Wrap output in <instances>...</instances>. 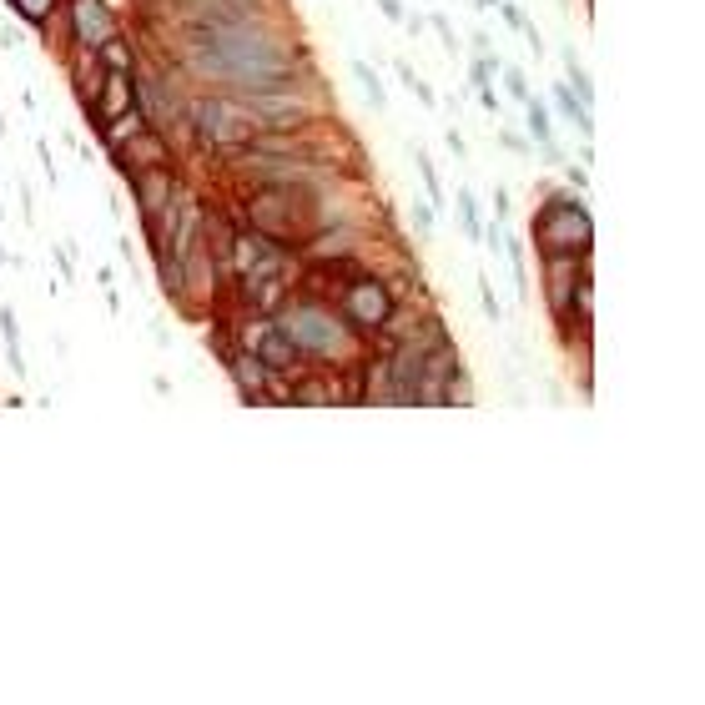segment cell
Here are the masks:
<instances>
[{
    "label": "cell",
    "mask_w": 705,
    "mask_h": 705,
    "mask_svg": "<svg viewBox=\"0 0 705 705\" xmlns=\"http://www.w3.org/2000/svg\"><path fill=\"white\" fill-rule=\"evenodd\" d=\"M157 51L192 86L227 91V96L293 91L313 81L303 41L272 11L247 21H167L157 36Z\"/></svg>",
    "instance_id": "1"
},
{
    "label": "cell",
    "mask_w": 705,
    "mask_h": 705,
    "mask_svg": "<svg viewBox=\"0 0 705 705\" xmlns=\"http://www.w3.org/2000/svg\"><path fill=\"white\" fill-rule=\"evenodd\" d=\"M187 136H192V152H202L217 167L232 152H247V141L257 136V121L242 106V96H227V91H207L202 86V91L187 96Z\"/></svg>",
    "instance_id": "2"
},
{
    "label": "cell",
    "mask_w": 705,
    "mask_h": 705,
    "mask_svg": "<svg viewBox=\"0 0 705 705\" xmlns=\"http://www.w3.org/2000/svg\"><path fill=\"white\" fill-rule=\"evenodd\" d=\"M282 323V333H288L308 363H353L358 353V333L343 323V313L323 298H308V293H293L288 303H282L272 313Z\"/></svg>",
    "instance_id": "3"
},
{
    "label": "cell",
    "mask_w": 705,
    "mask_h": 705,
    "mask_svg": "<svg viewBox=\"0 0 705 705\" xmlns=\"http://www.w3.org/2000/svg\"><path fill=\"white\" fill-rule=\"evenodd\" d=\"M529 237H534V252L539 257H590L595 247V222L585 212L580 197L570 192H549L529 222Z\"/></svg>",
    "instance_id": "4"
},
{
    "label": "cell",
    "mask_w": 705,
    "mask_h": 705,
    "mask_svg": "<svg viewBox=\"0 0 705 705\" xmlns=\"http://www.w3.org/2000/svg\"><path fill=\"white\" fill-rule=\"evenodd\" d=\"M333 308L343 313V323L358 333V338H373V333H383L388 328V318L398 313V293L388 288L383 277H373V272H358L348 288L333 298Z\"/></svg>",
    "instance_id": "5"
},
{
    "label": "cell",
    "mask_w": 705,
    "mask_h": 705,
    "mask_svg": "<svg viewBox=\"0 0 705 705\" xmlns=\"http://www.w3.org/2000/svg\"><path fill=\"white\" fill-rule=\"evenodd\" d=\"M61 26H66L61 56H71V51H101L116 31H126V21L106 6V0H66V6H61Z\"/></svg>",
    "instance_id": "6"
},
{
    "label": "cell",
    "mask_w": 705,
    "mask_h": 705,
    "mask_svg": "<svg viewBox=\"0 0 705 705\" xmlns=\"http://www.w3.org/2000/svg\"><path fill=\"white\" fill-rule=\"evenodd\" d=\"M242 106L252 111L257 131H303L313 126V101H308V86H293V91H262V96H242Z\"/></svg>",
    "instance_id": "7"
},
{
    "label": "cell",
    "mask_w": 705,
    "mask_h": 705,
    "mask_svg": "<svg viewBox=\"0 0 705 705\" xmlns=\"http://www.w3.org/2000/svg\"><path fill=\"white\" fill-rule=\"evenodd\" d=\"M177 182H182V167H147V172H126V177H121L126 197L136 202L141 227L157 222V212L167 207V197L177 192Z\"/></svg>",
    "instance_id": "8"
},
{
    "label": "cell",
    "mask_w": 705,
    "mask_h": 705,
    "mask_svg": "<svg viewBox=\"0 0 705 705\" xmlns=\"http://www.w3.org/2000/svg\"><path fill=\"white\" fill-rule=\"evenodd\" d=\"M106 162H111V172L116 177H126V172H147V167H177V147L162 136V131H136L131 141H121L116 152H106Z\"/></svg>",
    "instance_id": "9"
},
{
    "label": "cell",
    "mask_w": 705,
    "mask_h": 705,
    "mask_svg": "<svg viewBox=\"0 0 705 705\" xmlns=\"http://www.w3.org/2000/svg\"><path fill=\"white\" fill-rule=\"evenodd\" d=\"M131 106H136V81H131V76H121V71H106V81H101V96H96V106L86 111V126L116 121V116H126Z\"/></svg>",
    "instance_id": "10"
},
{
    "label": "cell",
    "mask_w": 705,
    "mask_h": 705,
    "mask_svg": "<svg viewBox=\"0 0 705 705\" xmlns=\"http://www.w3.org/2000/svg\"><path fill=\"white\" fill-rule=\"evenodd\" d=\"M96 61L106 66V71H121V76H131L136 71V61H141V46L131 41V31H116L101 51H96Z\"/></svg>",
    "instance_id": "11"
},
{
    "label": "cell",
    "mask_w": 705,
    "mask_h": 705,
    "mask_svg": "<svg viewBox=\"0 0 705 705\" xmlns=\"http://www.w3.org/2000/svg\"><path fill=\"white\" fill-rule=\"evenodd\" d=\"M554 106H559V116L570 121V126H580V136H585V141L595 136V116H590V106L570 91V81H554Z\"/></svg>",
    "instance_id": "12"
},
{
    "label": "cell",
    "mask_w": 705,
    "mask_h": 705,
    "mask_svg": "<svg viewBox=\"0 0 705 705\" xmlns=\"http://www.w3.org/2000/svg\"><path fill=\"white\" fill-rule=\"evenodd\" d=\"M524 121H529V136H534L539 147L549 152V162H559V152H554V121H549V106H544L539 96H529V101H524Z\"/></svg>",
    "instance_id": "13"
},
{
    "label": "cell",
    "mask_w": 705,
    "mask_h": 705,
    "mask_svg": "<svg viewBox=\"0 0 705 705\" xmlns=\"http://www.w3.org/2000/svg\"><path fill=\"white\" fill-rule=\"evenodd\" d=\"M6 6L16 11V21H26V26H46L51 16H61L66 0H6Z\"/></svg>",
    "instance_id": "14"
},
{
    "label": "cell",
    "mask_w": 705,
    "mask_h": 705,
    "mask_svg": "<svg viewBox=\"0 0 705 705\" xmlns=\"http://www.w3.org/2000/svg\"><path fill=\"white\" fill-rule=\"evenodd\" d=\"M459 222H464L469 242H484V237H489V227H484V217H479V202H474V192H459Z\"/></svg>",
    "instance_id": "15"
},
{
    "label": "cell",
    "mask_w": 705,
    "mask_h": 705,
    "mask_svg": "<svg viewBox=\"0 0 705 705\" xmlns=\"http://www.w3.org/2000/svg\"><path fill=\"white\" fill-rule=\"evenodd\" d=\"M413 162H418V172H423V187H429V197H434V207H444V182H439V172H434V162L423 157V152H413Z\"/></svg>",
    "instance_id": "16"
},
{
    "label": "cell",
    "mask_w": 705,
    "mask_h": 705,
    "mask_svg": "<svg viewBox=\"0 0 705 705\" xmlns=\"http://www.w3.org/2000/svg\"><path fill=\"white\" fill-rule=\"evenodd\" d=\"M494 71H499V56H494V51L474 56V66H469V81H474V91H479V86H489V81H494Z\"/></svg>",
    "instance_id": "17"
},
{
    "label": "cell",
    "mask_w": 705,
    "mask_h": 705,
    "mask_svg": "<svg viewBox=\"0 0 705 705\" xmlns=\"http://www.w3.org/2000/svg\"><path fill=\"white\" fill-rule=\"evenodd\" d=\"M499 76H504V91H509L514 101H529V96H534V91H529V76H524L519 66H504Z\"/></svg>",
    "instance_id": "18"
},
{
    "label": "cell",
    "mask_w": 705,
    "mask_h": 705,
    "mask_svg": "<svg viewBox=\"0 0 705 705\" xmlns=\"http://www.w3.org/2000/svg\"><path fill=\"white\" fill-rule=\"evenodd\" d=\"M353 76H358V86H363V96H368L373 106H383V86H378V76H373V71H368L363 61L353 66Z\"/></svg>",
    "instance_id": "19"
},
{
    "label": "cell",
    "mask_w": 705,
    "mask_h": 705,
    "mask_svg": "<svg viewBox=\"0 0 705 705\" xmlns=\"http://www.w3.org/2000/svg\"><path fill=\"white\" fill-rule=\"evenodd\" d=\"M36 157H41L46 182H61V167H56V157H51V141H46V136H36Z\"/></svg>",
    "instance_id": "20"
},
{
    "label": "cell",
    "mask_w": 705,
    "mask_h": 705,
    "mask_svg": "<svg viewBox=\"0 0 705 705\" xmlns=\"http://www.w3.org/2000/svg\"><path fill=\"white\" fill-rule=\"evenodd\" d=\"M21 46H26L21 26H0V51H21Z\"/></svg>",
    "instance_id": "21"
},
{
    "label": "cell",
    "mask_w": 705,
    "mask_h": 705,
    "mask_svg": "<svg viewBox=\"0 0 705 705\" xmlns=\"http://www.w3.org/2000/svg\"><path fill=\"white\" fill-rule=\"evenodd\" d=\"M413 227H418V237H429L434 232V212L429 207H413Z\"/></svg>",
    "instance_id": "22"
},
{
    "label": "cell",
    "mask_w": 705,
    "mask_h": 705,
    "mask_svg": "<svg viewBox=\"0 0 705 705\" xmlns=\"http://www.w3.org/2000/svg\"><path fill=\"white\" fill-rule=\"evenodd\" d=\"M378 11H383L388 21H408V6H403V0H378Z\"/></svg>",
    "instance_id": "23"
},
{
    "label": "cell",
    "mask_w": 705,
    "mask_h": 705,
    "mask_svg": "<svg viewBox=\"0 0 705 705\" xmlns=\"http://www.w3.org/2000/svg\"><path fill=\"white\" fill-rule=\"evenodd\" d=\"M504 147H509V152H519V157H524V152H529V141H524V136H519V131H504Z\"/></svg>",
    "instance_id": "24"
},
{
    "label": "cell",
    "mask_w": 705,
    "mask_h": 705,
    "mask_svg": "<svg viewBox=\"0 0 705 705\" xmlns=\"http://www.w3.org/2000/svg\"><path fill=\"white\" fill-rule=\"evenodd\" d=\"M479 101H484L489 116H499V96H494V86H479Z\"/></svg>",
    "instance_id": "25"
},
{
    "label": "cell",
    "mask_w": 705,
    "mask_h": 705,
    "mask_svg": "<svg viewBox=\"0 0 705 705\" xmlns=\"http://www.w3.org/2000/svg\"><path fill=\"white\" fill-rule=\"evenodd\" d=\"M479 298H484V313L499 318V303H494V293H489V282H479Z\"/></svg>",
    "instance_id": "26"
},
{
    "label": "cell",
    "mask_w": 705,
    "mask_h": 705,
    "mask_svg": "<svg viewBox=\"0 0 705 705\" xmlns=\"http://www.w3.org/2000/svg\"><path fill=\"white\" fill-rule=\"evenodd\" d=\"M106 6H111L116 16H131V6H136V0H106Z\"/></svg>",
    "instance_id": "27"
},
{
    "label": "cell",
    "mask_w": 705,
    "mask_h": 705,
    "mask_svg": "<svg viewBox=\"0 0 705 705\" xmlns=\"http://www.w3.org/2000/svg\"><path fill=\"white\" fill-rule=\"evenodd\" d=\"M474 6H479V11H494V6H499V0H474Z\"/></svg>",
    "instance_id": "28"
},
{
    "label": "cell",
    "mask_w": 705,
    "mask_h": 705,
    "mask_svg": "<svg viewBox=\"0 0 705 705\" xmlns=\"http://www.w3.org/2000/svg\"><path fill=\"white\" fill-rule=\"evenodd\" d=\"M6 262H11V252H6V247H0V267H6Z\"/></svg>",
    "instance_id": "29"
},
{
    "label": "cell",
    "mask_w": 705,
    "mask_h": 705,
    "mask_svg": "<svg viewBox=\"0 0 705 705\" xmlns=\"http://www.w3.org/2000/svg\"><path fill=\"white\" fill-rule=\"evenodd\" d=\"M0 217H6V202H0Z\"/></svg>",
    "instance_id": "30"
}]
</instances>
